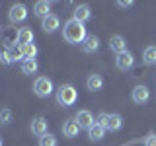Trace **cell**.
I'll list each match as a JSON object with an SVG mask.
<instances>
[{
	"label": "cell",
	"mask_w": 156,
	"mask_h": 146,
	"mask_svg": "<svg viewBox=\"0 0 156 146\" xmlns=\"http://www.w3.org/2000/svg\"><path fill=\"white\" fill-rule=\"evenodd\" d=\"M23 55H26V58H35V55H37V47L33 45V43H29V45L23 47Z\"/></svg>",
	"instance_id": "26"
},
{
	"label": "cell",
	"mask_w": 156,
	"mask_h": 146,
	"mask_svg": "<svg viewBox=\"0 0 156 146\" xmlns=\"http://www.w3.org/2000/svg\"><path fill=\"white\" fill-rule=\"evenodd\" d=\"M117 6H119V8H131V6H133V2H131V0H125V2H123V0H119Z\"/></svg>",
	"instance_id": "29"
},
{
	"label": "cell",
	"mask_w": 156,
	"mask_h": 146,
	"mask_svg": "<svg viewBox=\"0 0 156 146\" xmlns=\"http://www.w3.org/2000/svg\"><path fill=\"white\" fill-rule=\"evenodd\" d=\"M58 26H61V19H58V16H55V14H49V16L43 18V22H41V27H43V31H45V33L57 31Z\"/></svg>",
	"instance_id": "7"
},
{
	"label": "cell",
	"mask_w": 156,
	"mask_h": 146,
	"mask_svg": "<svg viewBox=\"0 0 156 146\" xmlns=\"http://www.w3.org/2000/svg\"><path fill=\"white\" fill-rule=\"evenodd\" d=\"M18 35H20V29H16V27H4L0 37H2V43L10 49V47L18 45Z\"/></svg>",
	"instance_id": "6"
},
{
	"label": "cell",
	"mask_w": 156,
	"mask_h": 146,
	"mask_svg": "<svg viewBox=\"0 0 156 146\" xmlns=\"http://www.w3.org/2000/svg\"><path fill=\"white\" fill-rule=\"evenodd\" d=\"M0 146H2V138H0Z\"/></svg>",
	"instance_id": "31"
},
{
	"label": "cell",
	"mask_w": 156,
	"mask_h": 146,
	"mask_svg": "<svg viewBox=\"0 0 156 146\" xmlns=\"http://www.w3.org/2000/svg\"><path fill=\"white\" fill-rule=\"evenodd\" d=\"M0 62H2V64H10V49L6 47V45H2L0 47Z\"/></svg>",
	"instance_id": "25"
},
{
	"label": "cell",
	"mask_w": 156,
	"mask_h": 146,
	"mask_svg": "<svg viewBox=\"0 0 156 146\" xmlns=\"http://www.w3.org/2000/svg\"><path fill=\"white\" fill-rule=\"evenodd\" d=\"M144 146H156V134H148V136H146Z\"/></svg>",
	"instance_id": "28"
},
{
	"label": "cell",
	"mask_w": 156,
	"mask_h": 146,
	"mask_svg": "<svg viewBox=\"0 0 156 146\" xmlns=\"http://www.w3.org/2000/svg\"><path fill=\"white\" fill-rule=\"evenodd\" d=\"M33 12H35V16H39V18H47L49 14H51V2L39 0V2H35V6H33Z\"/></svg>",
	"instance_id": "15"
},
{
	"label": "cell",
	"mask_w": 156,
	"mask_h": 146,
	"mask_svg": "<svg viewBox=\"0 0 156 146\" xmlns=\"http://www.w3.org/2000/svg\"><path fill=\"white\" fill-rule=\"evenodd\" d=\"M86 86L90 92H100L101 88H104V78H101L100 74H90L86 80Z\"/></svg>",
	"instance_id": "13"
},
{
	"label": "cell",
	"mask_w": 156,
	"mask_h": 146,
	"mask_svg": "<svg viewBox=\"0 0 156 146\" xmlns=\"http://www.w3.org/2000/svg\"><path fill=\"white\" fill-rule=\"evenodd\" d=\"M143 61L146 64H154L156 62V47H146L143 53Z\"/></svg>",
	"instance_id": "22"
},
{
	"label": "cell",
	"mask_w": 156,
	"mask_h": 146,
	"mask_svg": "<svg viewBox=\"0 0 156 146\" xmlns=\"http://www.w3.org/2000/svg\"><path fill=\"white\" fill-rule=\"evenodd\" d=\"M12 117H14V113L10 109H2L0 111V125H10L12 123Z\"/></svg>",
	"instance_id": "24"
},
{
	"label": "cell",
	"mask_w": 156,
	"mask_h": 146,
	"mask_svg": "<svg viewBox=\"0 0 156 146\" xmlns=\"http://www.w3.org/2000/svg\"><path fill=\"white\" fill-rule=\"evenodd\" d=\"M62 37H65L66 43H70V45H78V43H84V39L88 37L86 35V27L84 23L76 22L74 18L68 19L65 23V27H62Z\"/></svg>",
	"instance_id": "1"
},
{
	"label": "cell",
	"mask_w": 156,
	"mask_h": 146,
	"mask_svg": "<svg viewBox=\"0 0 156 146\" xmlns=\"http://www.w3.org/2000/svg\"><path fill=\"white\" fill-rule=\"evenodd\" d=\"M8 18L12 23H20V22H26L27 18V8L23 6V4H14L12 8H10L8 12Z\"/></svg>",
	"instance_id": "4"
},
{
	"label": "cell",
	"mask_w": 156,
	"mask_h": 146,
	"mask_svg": "<svg viewBox=\"0 0 156 146\" xmlns=\"http://www.w3.org/2000/svg\"><path fill=\"white\" fill-rule=\"evenodd\" d=\"M78 130H80V127H78L76 121H66V123L62 125V134L68 136V138H74L78 134Z\"/></svg>",
	"instance_id": "17"
},
{
	"label": "cell",
	"mask_w": 156,
	"mask_h": 146,
	"mask_svg": "<svg viewBox=\"0 0 156 146\" xmlns=\"http://www.w3.org/2000/svg\"><path fill=\"white\" fill-rule=\"evenodd\" d=\"M109 49H111V51H115L117 55H121V53L127 51V41L121 35H113V37L109 39Z\"/></svg>",
	"instance_id": "11"
},
{
	"label": "cell",
	"mask_w": 156,
	"mask_h": 146,
	"mask_svg": "<svg viewBox=\"0 0 156 146\" xmlns=\"http://www.w3.org/2000/svg\"><path fill=\"white\" fill-rule=\"evenodd\" d=\"M74 121L78 123V127H80V129H86V130L96 123V121H94V115H92L88 109H80V111H78L76 117H74Z\"/></svg>",
	"instance_id": "5"
},
{
	"label": "cell",
	"mask_w": 156,
	"mask_h": 146,
	"mask_svg": "<svg viewBox=\"0 0 156 146\" xmlns=\"http://www.w3.org/2000/svg\"><path fill=\"white\" fill-rule=\"evenodd\" d=\"M104 134H105V129L101 125H98V123H94L90 129H88V136H90V140H101Z\"/></svg>",
	"instance_id": "18"
},
{
	"label": "cell",
	"mask_w": 156,
	"mask_h": 146,
	"mask_svg": "<svg viewBox=\"0 0 156 146\" xmlns=\"http://www.w3.org/2000/svg\"><path fill=\"white\" fill-rule=\"evenodd\" d=\"M22 72L23 74H35L37 72V61L35 58H26L22 62Z\"/></svg>",
	"instance_id": "21"
},
{
	"label": "cell",
	"mask_w": 156,
	"mask_h": 146,
	"mask_svg": "<svg viewBox=\"0 0 156 146\" xmlns=\"http://www.w3.org/2000/svg\"><path fill=\"white\" fill-rule=\"evenodd\" d=\"M98 49H100V39L96 35H88L84 39V43H82V51L84 53H96Z\"/></svg>",
	"instance_id": "14"
},
{
	"label": "cell",
	"mask_w": 156,
	"mask_h": 146,
	"mask_svg": "<svg viewBox=\"0 0 156 146\" xmlns=\"http://www.w3.org/2000/svg\"><path fill=\"white\" fill-rule=\"evenodd\" d=\"M53 82L49 80L47 76H41V78H37L35 80V84H33V92H35V96L39 97H49L53 94Z\"/></svg>",
	"instance_id": "3"
},
{
	"label": "cell",
	"mask_w": 156,
	"mask_h": 146,
	"mask_svg": "<svg viewBox=\"0 0 156 146\" xmlns=\"http://www.w3.org/2000/svg\"><path fill=\"white\" fill-rule=\"evenodd\" d=\"M10 61L16 62V61H26V55H23V47L22 45H14L10 47Z\"/></svg>",
	"instance_id": "19"
},
{
	"label": "cell",
	"mask_w": 156,
	"mask_h": 146,
	"mask_svg": "<svg viewBox=\"0 0 156 146\" xmlns=\"http://www.w3.org/2000/svg\"><path fill=\"white\" fill-rule=\"evenodd\" d=\"M39 146H57V138L51 133H47L39 138Z\"/></svg>",
	"instance_id": "23"
},
{
	"label": "cell",
	"mask_w": 156,
	"mask_h": 146,
	"mask_svg": "<svg viewBox=\"0 0 156 146\" xmlns=\"http://www.w3.org/2000/svg\"><path fill=\"white\" fill-rule=\"evenodd\" d=\"M90 18H92V12H90V6H88V4H80V6H76V10H74V19H76V22L84 23Z\"/></svg>",
	"instance_id": "12"
},
{
	"label": "cell",
	"mask_w": 156,
	"mask_h": 146,
	"mask_svg": "<svg viewBox=\"0 0 156 146\" xmlns=\"http://www.w3.org/2000/svg\"><path fill=\"white\" fill-rule=\"evenodd\" d=\"M121 125H123V119H121V115L111 113V115H109V123H107V130L115 133V130H119V129H121Z\"/></svg>",
	"instance_id": "20"
},
{
	"label": "cell",
	"mask_w": 156,
	"mask_h": 146,
	"mask_svg": "<svg viewBox=\"0 0 156 146\" xmlns=\"http://www.w3.org/2000/svg\"><path fill=\"white\" fill-rule=\"evenodd\" d=\"M148 97H150V92H148V88L146 86H136L135 90H133V101L135 103H146L148 101Z\"/></svg>",
	"instance_id": "10"
},
{
	"label": "cell",
	"mask_w": 156,
	"mask_h": 146,
	"mask_svg": "<svg viewBox=\"0 0 156 146\" xmlns=\"http://www.w3.org/2000/svg\"><path fill=\"white\" fill-rule=\"evenodd\" d=\"M29 43H33V31L29 27H22L20 29V35H18V45L26 47Z\"/></svg>",
	"instance_id": "16"
},
{
	"label": "cell",
	"mask_w": 156,
	"mask_h": 146,
	"mask_svg": "<svg viewBox=\"0 0 156 146\" xmlns=\"http://www.w3.org/2000/svg\"><path fill=\"white\" fill-rule=\"evenodd\" d=\"M0 35H2V26H0Z\"/></svg>",
	"instance_id": "30"
},
{
	"label": "cell",
	"mask_w": 156,
	"mask_h": 146,
	"mask_svg": "<svg viewBox=\"0 0 156 146\" xmlns=\"http://www.w3.org/2000/svg\"><path fill=\"white\" fill-rule=\"evenodd\" d=\"M76 99H78V92H76V88H74V86H70V84H62V86L57 90V101H58V105H62V107H70V105H74V103H76Z\"/></svg>",
	"instance_id": "2"
},
{
	"label": "cell",
	"mask_w": 156,
	"mask_h": 146,
	"mask_svg": "<svg viewBox=\"0 0 156 146\" xmlns=\"http://www.w3.org/2000/svg\"><path fill=\"white\" fill-rule=\"evenodd\" d=\"M133 62H135V57L131 55L129 51L117 55V58H115V64H117V68H119V70H129V68L133 66Z\"/></svg>",
	"instance_id": "8"
},
{
	"label": "cell",
	"mask_w": 156,
	"mask_h": 146,
	"mask_svg": "<svg viewBox=\"0 0 156 146\" xmlns=\"http://www.w3.org/2000/svg\"><path fill=\"white\" fill-rule=\"evenodd\" d=\"M31 133L41 138L43 134H47V119L45 117H35L31 121Z\"/></svg>",
	"instance_id": "9"
},
{
	"label": "cell",
	"mask_w": 156,
	"mask_h": 146,
	"mask_svg": "<svg viewBox=\"0 0 156 146\" xmlns=\"http://www.w3.org/2000/svg\"><path fill=\"white\" fill-rule=\"evenodd\" d=\"M96 123L98 125H101L104 129L107 130V123H109V113H100L98 115V119H96Z\"/></svg>",
	"instance_id": "27"
}]
</instances>
